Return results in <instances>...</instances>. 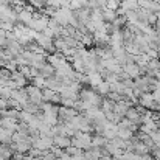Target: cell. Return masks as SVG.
<instances>
[{
	"label": "cell",
	"instance_id": "cell-23",
	"mask_svg": "<svg viewBox=\"0 0 160 160\" xmlns=\"http://www.w3.org/2000/svg\"><path fill=\"white\" fill-rule=\"evenodd\" d=\"M157 75H159V82H160V73H157Z\"/></svg>",
	"mask_w": 160,
	"mask_h": 160
},
{
	"label": "cell",
	"instance_id": "cell-11",
	"mask_svg": "<svg viewBox=\"0 0 160 160\" xmlns=\"http://www.w3.org/2000/svg\"><path fill=\"white\" fill-rule=\"evenodd\" d=\"M12 135L14 134H11L9 131L0 128V143L2 145H12Z\"/></svg>",
	"mask_w": 160,
	"mask_h": 160
},
{
	"label": "cell",
	"instance_id": "cell-9",
	"mask_svg": "<svg viewBox=\"0 0 160 160\" xmlns=\"http://www.w3.org/2000/svg\"><path fill=\"white\" fill-rule=\"evenodd\" d=\"M54 146L61 148V149H67L68 146H72V140L68 137H62V135H54L53 137Z\"/></svg>",
	"mask_w": 160,
	"mask_h": 160
},
{
	"label": "cell",
	"instance_id": "cell-16",
	"mask_svg": "<svg viewBox=\"0 0 160 160\" xmlns=\"http://www.w3.org/2000/svg\"><path fill=\"white\" fill-rule=\"evenodd\" d=\"M134 149H135V152H137L138 156L148 154V151H149V148H148L145 143H142V142H135V143H134Z\"/></svg>",
	"mask_w": 160,
	"mask_h": 160
},
{
	"label": "cell",
	"instance_id": "cell-22",
	"mask_svg": "<svg viewBox=\"0 0 160 160\" xmlns=\"http://www.w3.org/2000/svg\"><path fill=\"white\" fill-rule=\"evenodd\" d=\"M152 97H154V101L160 103V90H156V92L152 93Z\"/></svg>",
	"mask_w": 160,
	"mask_h": 160
},
{
	"label": "cell",
	"instance_id": "cell-2",
	"mask_svg": "<svg viewBox=\"0 0 160 160\" xmlns=\"http://www.w3.org/2000/svg\"><path fill=\"white\" fill-rule=\"evenodd\" d=\"M25 90H27V93H28V98H30V101H31L33 104L42 107V104H44V95H42V89H39V87H36V86L30 84V86H27V87H25Z\"/></svg>",
	"mask_w": 160,
	"mask_h": 160
},
{
	"label": "cell",
	"instance_id": "cell-18",
	"mask_svg": "<svg viewBox=\"0 0 160 160\" xmlns=\"http://www.w3.org/2000/svg\"><path fill=\"white\" fill-rule=\"evenodd\" d=\"M0 156L8 160L11 157V148L8 145H0Z\"/></svg>",
	"mask_w": 160,
	"mask_h": 160
},
{
	"label": "cell",
	"instance_id": "cell-13",
	"mask_svg": "<svg viewBox=\"0 0 160 160\" xmlns=\"http://www.w3.org/2000/svg\"><path fill=\"white\" fill-rule=\"evenodd\" d=\"M117 137L121 138V140H131L132 138V131L131 129H126V128H120L118 126V132H117Z\"/></svg>",
	"mask_w": 160,
	"mask_h": 160
},
{
	"label": "cell",
	"instance_id": "cell-3",
	"mask_svg": "<svg viewBox=\"0 0 160 160\" xmlns=\"http://www.w3.org/2000/svg\"><path fill=\"white\" fill-rule=\"evenodd\" d=\"M54 146V142L52 137H34L33 138V149H38V151H41V152H44V151H48V149H52Z\"/></svg>",
	"mask_w": 160,
	"mask_h": 160
},
{
	"label": "cell",
	"instance_id": "cell-8",
	"mask_svg": "<svg viewBox=\"0 0 160 160\" xmlns=\"http://www.w3.org/2000/svg\"><path fill=\"white\" fill-rule=\"evenodd\" d=\"M79 113L76 112V109H73V107H61L59 109V117L62 118V120H65V121H72L75 117H78Z\"/></svg>",
	"mask_w": 160,
	"mask_h": 160
},
{
	"label": "cell",
	"instance_id": "cell-4",
	"mask_svg": "<svg viewBox=\"0 0 160 160\" xmlns=\"http://www.w3.org/2000/svg\"><path fill=\"white\" fill-rule=\"evenodd\" d=\"M48 23H50L48 17H34L28 28H31V30L36 31V33H44L45 28L48 27Z\"/></svg>",
	"mask_w": 160,
	"mask_h": 160
},
{
	"label": "cell",
	"instance_id": "cell-6",
	"mask_svg": "<svg viewBox=\"0 0 160 160\" xmlns=\"http://www.w3.org/2000/svg\"><path fill=\"white\" fill-rule=\"evenodd\" d=\"M0 128L9 131L11 134H16L17 132V128H19V123L16 118H9V117H2L0 118Z\"/></svg>",
	"mask_w": 160,
	"mask_h": 160
},
{
	"label": "cell",
	"instance_id": "cell-15",
	"mask_svg": "<svg viewBox=\"0 0 160 160\" xmlns=\"http://www.w3.org/2000/svg\"><path fill=\"white\" fill-rule=\"evenodd\" d=\"M124 70H126V73H128V78H135V76H138L140 75V68L137 67V65H126L124 67Z\"/></svg>",
	"mask_w": 160,
	"mask_h": 160
},
{
	"label": "cell",
	"instance_id": "cell-14",
	"mask_svg": "<svg viewBox=\"0 0 160 160\" xmlns=\"http://www.w3.org/2000/svg\"><path fill=\"white\" fill-rule=\"evenodd\" d=\"M39 72H41V75H42L44 78H52L54 73H56V70H54V67L52 65V64H45Z\"/></svg>",
	"mask_w": 160,
	"mask_h": 160
},
{
	"label": "cell",
	"instance_id": "cell-7",
	"mask_svg": "<svg viewBox=\"0 0 160 160\" xmlns=\"http://www.w3.org/2000/svg\"><path fill=\"white\" fill-rule=\"evenodd\" d=\"M33 12H31V9H22V11H19L17 12V20L19 22H22L23 25H27V27H30V23L33 22Z\"/></svg>",
	"mask_w": 160,
	"mask_h": 160
},
{
	"label": "cell",
	"instance_id": "cell-21",
	"mask_svg": "<svg viewBox=\"0 0 160 160\" xmlns=\"http://www.w3.org/2000/svg\"><path fill=\"white\" fill-rule=\"evenodd\" d=\"M92 145H93V146H104L106 142H104V138H101V137H95V138H92Z\"/></svg>",
	"mask_w": 160,
	"mask_h": 160
},
{
	"label": "cell",
	"instance_id": "cell-19",
	"mask_svg": "<svg viewBox=\"0 0 160 160\" xmlns=\"http://www.w3.org/2000/svg\"><path fill=\"white\" fill-rule=\"evenodd\" d=\"M98 90H100V93L106 95V93H109V90H110V84H109V82H101V84L98 86Z\"/></svg>",
	"mask_w": 160,
	"mask_h": 160
},
{
	"label": "cell",
	"instance_id": "cell-10",
	"mask_svg": "<svg viewBox=\"0 0 160 160\" xmlns=\"http://www.w3.org/2000/svg\"><path fill=\"white\" fill-rule=\"evenodd\" d=\"M42 95H44V101H48V103L61 101V95H58L54 90H50V89H42Z\"/></svg>",
	"mask_w": 160,
	"mask_h": 160
},
{
	"label": "cell",
	"instance_id": "cell-20",
	"mask_svg": "<svg viewBox=\"0 0 160 160\" xmlns=\"http://www.w3.org/2000/svg\"><path fill=\"white\" fill-rule=\"evenodd\" d=\"M65 152H67L68 156H72V157H73V156H78V154H81V149H78L76 146H68V148L65 149Z\"/></svg>",
	"mask_w": 160,
	"mask_h": 160
},
{
	"label": "cell",
	"instance_id": "cell-5",
	"mask_svg": "<svg viewBox=\"0 0 160 160\" xmlns=\"http://www.w3.org/2000/svg\"><path fill=\"white\" fill-rule=\"evenodd\" d=\"M36 44H38L41 48H44V50H54L53 39L48 38V36H45L44 33H38V36H36Z\"/></svg>",
	"mask_w": 160,
	"mask_h": 160
},
{
	"label": "cell",
	"instance_id": "cell-1",
	"mask_svg": "<svg viewBox=\"0 0 160 160\" xmlns=\"http://www.w3.org/2000/svg\"><path fill=\"white\" fill-rule=\"evenodd\" d=\"M72 146H76L78 149H90L92 146V137L86 132H78L72 138Z\"/></svg>",
	"mask_w": 160,
	"mask_h": 160
},
{
	"label": "cell",
	"instance_id": "cell-12",
	"mask_svg": "<svg viewBox=\"0 0 160 160\" xmlns=\"http://www.w3.org/2000/svg\"><path fill=\"white\" fill-rule=\"evenodd\" d=\"M140 103L143 104L145 107H156V101H154V97L151 93H143L142 98H140Z\"/></svg>",
	"mask_w": 160,
	"mask_h": 160
},
{
	"label": "cell",
	"instance_id": "cell-17",
	"mask_svg": "<svg viewBox=\"0 0 160 160\" xmlns=\"http://www.w3.org/2000/svg\"><path fill=\"white\" fill-rule=\"evenodd\" d=\"M45 81H47V78H44L42 75H39V76H36V78L31 79V84L36 86V87H39V89H45Z\"/></svg>",
	"mask_w": 160,
	"mask_h": 160
}]
</instances>
